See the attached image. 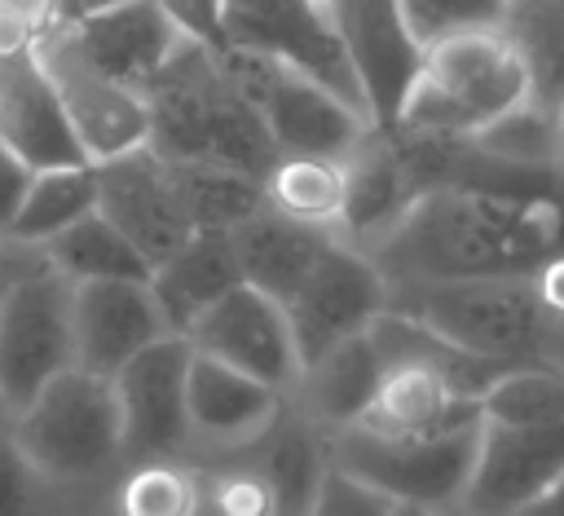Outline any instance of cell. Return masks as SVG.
<instances>
[{
    "label": "cell",
    "instance_id": "obj_1",
    "mask_svg": "<svg viewBox=\"0 0 564 516\" xmlns=\"http://www.w3.org/2000/svg\"><path fill=\"white\" fill-rule=\"evenodd\" d=\"M366 256L383 273L388 300L441 282L533 273L546 256H560V203L432 185Z\"/></svg>",
    "mask_w": 564,
    "mask_h": 516
},
{
    "label": "cell",
    "instance_id": "obj_2",
    "mask_svg": "<svg viewBox=\"0 0 564 516\" xmlns=\"http://www.w3.org/2000/svg\"><path fill=\"white\" fill-rule=\"evenodd\" d=\"M150 137L145 146L167 163H207L264 176L278 159L256 106L220 66V53L181 40L167 62L141 84Z\"/></svg>",
    "mask_w": 564,
    "mask_h": 516
},
{
    "label": "cell",
    "instance_id": "obj_3",
    "mask_svg": "<svg viewBox=\"0 0 564 516\" xmlns=\"http://www.w3.org/2000/svg\"><path fill=\"white\" fill-rule=\"evenodd\" d=\"M388 309L410 313L427 331L467 348L471 357L507 370V366H560L564 309L546 304L533 273H498L441 282L423 291H405L388 300Z\"/></svg>",
    "mask_w": 564,
    "mask_h": 516
},
{
    "label": "cell",
    "instance_id": "obj_4",
    "mask_svg": "<svg viewBox=\"0 0 564 516\" xmlns=\"http://www.w3.org/2000/svg\"><path fill=\"white\" fill-rule=\"evenodd\" d=\"M524 97H538V84L520 44L507 35V26H476L423 44L419 71L392 123L476 132Z\"/></svg>",
    "mask_w": 564,
    "mask_h": 516
},
{
    "label": "cell",
    "instance_id": "obj_5",
    "mask_svg": "<svg viewBox=\"0 0 564 516\" xmlns=\"http://www.w3.org/2000/svg\"><path fill=\"white\" fill-rule=\"evenodd\" d=\"M9 432L48 485H84L119 467V401L106 375L84 366L57 370L22 410Z\"/></svg>",
    "mask_w": 564,
    "mask_h": 516
},
{
    "label": "cell",
    "instance_id": "obj_6",
    "mask_svg": "<svg viewBox=\"0 0 564 516\" xmlns=\"http://www.w3.org/2000/svg\"><path fill=\"white\" fill-rule=\"evenodd\" d=\"M70 291L40 247L13 243V269L0 300V410H22L57 370L75 366Z\"/></svg>",
    "mask_w": 564,
    "mask_h": 516
},
{
    "label": "cell",
    "instance_id": "obj_7",
    "mask_svg": "<svg viewBox=\"0 0 564 516\" xmlns=\"http://www.w3.org/2000/svg\"><path fill=\"white\" fill-rule=\"evenodd\" d=\"M476 432L480 423L436 437H375L366 428H344L326 437V454L335 467L366 481L397 507L449 516L476 454Z\"/></svg>",
    "mask_w": 564,
    "mask_h": 516
},
{
    "label": "cell",
    "instance_id": "obj_8",
    "mask_svg": "<svg viewBox=\"0 0 564 516\" xmlns=\"http://www.w3.org/2000/svg\"><path fill=\"white\" fill-rule=\"evenodd\" d=\"M220 66L234 75V84L256 106L278 154L344 159L370 132V123L339 93H330L326 84H317L313 75L286 62H273L247 49H220Z\"/></svg>",
    "mask_w": 564,
    "mask_h": 516
},
{
    "label": "cell",
    "instance_id": "obj_9",
    "mask_svg": "<svg viewBox=\"0 0 564 516\" xmlns=\"http://www.w3.org/2000/svg\"><path fill=\"white\" fill-rule=\"evenodd\" d=\"M35 57H40L44 75L53 79V93H57L66 123L88 163H106L115 154L145 146V137H150L145 97L137 88L110 79L106 71H97L62 35V26H48L35 35Z\"/></svg>",
    "mask_w": 564,
    "mask_h": 516
},
{
    "label": "cell",
    "instance_id": "obj_10",
    "mask_svg": "<svg viewBox=\"0 0 564 516\" xmlns=\"http://www.w3.org/2000/svg\"><path fill=\"white\" fill-rule=\"evenodd\" d=\"M388 309V282L370 265L366 251L348 247L339 234L326 238L308 273L295 282V291L282 300V318L291 326L300 366L317 357L322 348L366 331Z\"/></svg>",
    "mask_w": 564,
    "mask_h": 516
},
{
    "label": "cell",
    "instance_id": "obj_11",
    "mask_svg": "<svg viewBox=\"0 0 564 516\" xmlns=\"http://www.w3.org/2000/svg\"><path fill=\"white\" fill-rule=\"evenodd\" d=\"M220 31H225V49H247L286 62L313 75L317 84H326L330 93H339L366 119L357 79L344 62V49L335 40L322 0H220Z\"/></svg>",
    "mask_w": 564,
    "mask_h": 516
},
{
    "label": "cell",
    "instance_id": "obj_12",
    "mask_svg": "<svg viewBox=\"0 0 564 516\" xmlns=\"http://www.w3.org/2000/svg\"><path fill=\"white\" fill-rule=\"evenodd\" d=\"M189 340L163 335L132 353L115 375L119 401V459L123 467L145 459H185L189 428H185V370H189Z\"/></svg>",
    "mask_w": 564,
    "mask_h": 516
},
{
    "label": "cell",
    "instance_id": "obj_13",
    "mask_svg": "<svg viewBox=\"0 0 564 516\" xmlns=\"http://www.w3.org/2000/svg\"><path fill=\"white\" fill-rule=\"evenodd\" d=\"M551 490H564V423L511 428L480 419L476 454L449 516H516Z\"/></svg>",
    "mask_w": 564,
    "mask_h": 516
},
{
    "label": "cell",
    "instance_id": "obj_14",
    "mask_svg": "<svg viewBox=\"0 0 564 516\" xmlns=\"http://www.w3.org/2000/svg\"><path fill=\"white\" fill-rule=\"evenodd\" d=\"M322 4L344 49V62L357 79L370 128H388L423 57V44L405 22L401 0H322Z\"/></svg>",
    "mask_w": 564,
    "mask_h": 516
},
{
    "label": "cell",
    "instance_id": "obj_15",
    "mask_svg": "<svg viewBox=\"0 0 564 516\" xmlns=\"http://www.w3.org/2000/svg\"><path fill=\"white\" fill-rule=\"evenodd\" d=\"M93 176H97V212L137 247L145 265H159L194 234L172 163L150 146L93 163Z\"/></svg>",
    "mask_w": 564,
    "mask_h": 516
},
{
    "label": "cell",
    "instance_id": "obj_16",
    "mask_svg": "<svg viewBox=\"0 0 564 516\" xmlns=\"http://www.w3.org/2000/svg\"><path fill=\"white\" fill-rule=\"evenodd\" d=\"M194 353H207L269 388H278L282 397L291 393L295 375H300V353L291 340V326L282 318V304L269 300L264 291L238 282L234 291H225L189 331H185Z\"/></svg>",
    "mask_w": 564,
    "mask_h": 516
},
{
    "label": "cell",
    "instance_id": "obj_17",
    "mask_svg": "<svg viewBox=\"0 0 564 516\" xmlns=\"http://www.w3.org/2000/svg\"><path fill=\"white\" fill-rule=\"evenodd\" d=\"M282 393L207 357L189 353L185 370V428H189V463L225 459L247 450L282 410Z\"/></svg>",
    "mask_w": 564,
    "mask_h": 516
},
{
    "label": "cell",
    "instance_id": "obj_18",
    "mask_svg": "<svg viewBox=\"0 0 564 516\" xmlns=\"http://www.w3.org/2000/svg\"><path fill=\"white\" fill-rule=\"evenodd\" d=\"M70 335H75V366L110 379L132 353H141L145 344L172 331L145 282L106 278V282H75Z\"/></svg>",
    "mask_w": 564,
    "mask_h": 516
},
{
    "label": "cell",
    "instance_id": "obj_19",
    "mask_svg": "<svg viewBox=\"0 0 564 516\" xmlns=\"http://www.w3.org/2000/svg\"><path fill=\"white\" fill-rule=\"evenodd\" d=\"M53 26H62V35L97 71H106L110 79H119V84H128L137 93L167 62V53L185 40L154 0H119V4L53 22Z\"/></svg>",
    "mask_w": 564,
    "mask_h": 516
},
{
    "label": "cell",
    "instance_id": "obj_20",
    "mask_svg": "<svg viewBox=\"0 0 564 516\" xmlns=\"http://www.w3.org/2000/svg\"><path fill=\"white\" fill-rule=\"evenodd\" d=\"M0 141L31 168L88 163L53 93V79L35 57V44L0 53Z\"/></svg>",
    "mask_w": 564,
    "mask_h": 516
},
{
    "label": "cell",
    "instance_id": "obj_21",
    "mask_svg": "<svg viewBox=\"0 0 564 516\" xmlns=\"http://www.w3.org/2000/svg\"><path fill=\"white\" fill-rule=\"evenodd\" d=\"M467 423H480V406L471 397H458L432 366L414 357H383L379 384L352 428L375 437H436Z\"/></svg>",
    "mask_w": 564,
    "mask_h": 516
},
{
    "label": "cell",
    "instance_id": "obj_22",
    "mask_svg": "<svg viewBox=\"0 0 564 516\" xmlns=\"http://www.w3.org/2000/svg\"><path fill=\"white\" fill-rule=\"evenodd\" d=\"M419 181L405 168L397 141L388 128H370L348 154H344V216L339 238L357 251H366L379 234L397 225V216L419 198Z\"/></svg>",
    "mask_w": 564,
    "mask_h": 516
},
{
    "label": "cell",
    "instance_id": "obj_23",
    "mask_svg": "<svg viewBox=\"0 0 564 516\" xmlns=\"http://www.w3.org/2000/svg\"><path fill=\"white\" fill-rule=\"evenodd\" d=\"M379 370H383V357H379L370 331H357L300 366V375L286 393V406L300 419H308L322 437L344 432L361 419V410L379 384Z\"/></svg>",
    "mask_w": 564,
    "mask_h": 516
},
{
    "label": "cell",
    "instance_id": "obj_24",
    "mask_svg": "<svg viewBox=\"0 0 564 516\" xmlns=\"http://www.w3.org/2000/svg\"><path fill=\"white\" fill-rule=\"evenodd\" d=\"M242 278H238L225 229H194L176 251H167L159 265H150V278H145L172 335H185Z\"/></svg>",
    "mask_w": 564,
    "mask_h": 516
},
{
    "label": "cell",
    "instance_id": "obj_25",
    "mask_svg": "<svg viewBox=\"0 0 564 516\" xmlns=\"http://www.w3.org/2000/svg\"><path fill=\"white\" fill-rule=\"evenodd\" d=\"M225 238H229L238 278L282 304L295 291V282L308 273L317 251L326 247L330 229L300 225V221H291V216H282V212H273L264 203L251 216H242L238 225H229Z\"/></svg>",
    "mask_w": 564,
    "mask_h": 516
},
{
    "label": "cell",
    "instance_id": "obj_26",
    "mask_svg": "<svg viewBox=\"0 0 564 516\" xmlns=\"http://www.w3.org/2000/svg\"><path fill=\"white\" fill-rule=\"evenodd\" d=\"M269 481L273 490V512L278 516H308L313 498H317V485L330 467V454H326V437L300 419L286 401L278 410V419L242 450Z\"/></svg>",
    "mask_w": 564,
    "mask_h": 516
},
{
    "label": "cell",
    "instance_id": "obj_27",
    "mask_svg": "<svg viewBox=\"0 0 564 516\" xmlns=\"http://www.w3.org/2000/svg\"><path fill=\"white\" fill-rule=\"evenodd\" d=\"M264 203L300 225L339 229L344 216V159L330 154H278L260 176Z\"/></svg>",
    "mask_w": 564,
    "mask_h": 516
},
{
    "label": "cell",
    "instance_id": "obj_28",
    "mask_svg": "<svg viewBox=\"0 0 564 516\" xmlns=\"http://www.w3.org/2000/svg\"><path fill=\"white\" fill-rule=\"evenodd\" d=\"M40 256L66 278V282H106V278H150V265L137 256V247L93 207L79 221H70L62 234L40 243Z\"/></svg>",
    "mask_w": 564,
    "mask_h": 516
},
{
    "label": "cell",
    "instance_id": "obj_29",
    "mask_svg": "<svg viewBox=\"0 0 564 516\" xmlns=\"http://www.w3.org/2000/svg\"><path fill=\"white\" fill-rule=\"evenodd\" d=\"M97 207V176L93 163H66V168H35L22 207L4 234V243L40 247L53 234H62L70 221Z\"/></svg>",
    "mask_w": 564,
    "mask_h": 516
},
{
    "label": "cell",
    "instance_id": "obj_30",
    "mask_svg": "<svg viewBox=\"0 0 564 516\" xmlns=\"http://www.w3.org/2000/svg\"><path fill=\"white\" fill-rule=\"evenodd\" d=\"M467 137L498 163L560 172V106L546 97H524L520 106L502 110L498 119H489Z\"/></svg>",
    "mask_w": 564,
    "mask_h": 516
},
{
    "label": "cell",
    "instance_id": "obj_31",
    "mask_svg": "<svg viewBox=\"0 0 564 516\" xmlns=\"http://www.w3.org/2000/svg\"><path fill=\"white\" fill-rule=\"evenodd\" d=\"M480 419L511 428H560L564 423V379L560 366H507L476 397Z\"/></svg>",
    "mask_w": 564,
    "mask_h": 516
},
{
    "label": "cell",
    "instance_id": "obj_32",
    "mask_svg": "<svg viewBox=\"0 0 564 516\" xmlns=\"http://www.w3.org/2000/svg\"><path fill=\"white\" fill-rule=\"evenodd\" d=\"M185 216L194 229H229L256 207H264V185L247 172L207 168V163H172Z\"/></svg>",
    "mask_w": 564,
    "mask_h": 516
},
{
    "label": "cell",
    "instance_id": "obj_33",
    "mask_svg": "<svg viewBox=\"0 0 564 516\" xmlns=\"http://www.w3.org/2000/svg\"><path fill=\"white\" fill-rule=\"evenodd\" d=\"M189 463V459H185ZM198 494L189 516H278L273 512V490L264 472L238 450L216 463H198Z\"/></svg>",
    "mask_w": 564,
    "mask_h": 516
},
{
    "label": "cell",
    "instance_id": "obj_34",
    "mask_svg": "<svg viewBox=\"0 0 564 516\" xmlns=\"http://www.w3.org/2000/svg\"><path fill=\"white\" fill-rule=\"evenodd\" d=\"M198 494V467L185 459H145L132 463L119 481V516H189Z\"/></svg>",
    "mask_w": 564,
    "mask_h": 516
},
{
    "label": "cell",
    "instance_id": "obj_35",
    "mask_svg": "<svg viewBox=\"0 0 564 516\" xmlns=\"http://www.w3.org/2000/svg\"><path fill=\"white\" fill-rule=\"evenodd\" d=\"M405 22L419 44H432L454 31H476V26H502L511 0H401Z\"/></svg>",
    "mask_w": 564,
    "mask_h": 516
},
{
    "label": "cell",
    "instance_id": "obj_36",
    "mask_svg": "<svg viewBox=\"0 0 564 516\" xmlns=\"http://www.w3.org/2000/svg\"><path fill=\"white\" fill-rule=\"evenodd\" d=\"M57 485H48L22 445L9 432V419L0 415V516H44Z\"/></svg>",
    "mask_w": 564,
    "mask_h": 516
},
{
    "label": "cell",
    "instance_id": "obj_37",
    "mask_svg": "<svg viewBox=\"0 0 564 516\" xmlns=\"http://www.w3.org/2000/svg\"><path fill=\"white\" fill-rule=\"evenodd\" d=\"M308 516H397V503L330 463L322 485H317V498H313Z\"/></svg>",
    "mask_w": 564,
    "mask_h": 516
},
{
    "label": "cell",
    "instance_id": "obj_38",
    "mask_svg": "<svg viewBox=\"0 0 564 516\" xmlns=\"http://www.w3.org/2000/svg\"><path fill=\"white\" fill-rule=\"evenodd\" d=\"M154 4L167 13V22H172L185 40H194V44H203V49H212V53L225 49L220 0H154Z\"/></svg>",
    "mask_w": 564,
    "mask_h": 516
},
{
    "label": "cell",
    "instance_id": "obj_39",
    "mask_svg": "<svg viewBox=\"0 0 564 516\" xmlns=\"http://www.w3.org/2000/svg\"><path fill=\"white\" fill-rule=\"evenodd\" d=\"M31 176H35V168L0 141V238L9 234V225H13L18 207H22V194H26Z\"/></svg>",
    "mask_w": 564,
    "mask_h": 516
},
{
    "label": "cell",
    "instance_id": "obj_40",
    "mask_svg": "<svg viewBox=\"0 0 564 516\" xmlns=\"http://www.w3.org/2000/svg\"><path fill=\"white\" fill-rule=\"evenodd\" d=\"M31 44H35V26L0 0V53H18V49H31Z\"/></svg>",
    "mask_w": 564,
    "mask_h": 516
},
{
    "label": "cell",
    "instance_id": "obj_41",
    "mask_svg": "<svg viewBox=\"0 0 564 516\" xmlns=\"http://www.w3.org/2000/svg\"><path fill=\"white\" fill-rule=\"evenodd\" d=\"M4 4H9V9H18V13L35 26V35H40V31H48V26H53V18H57V4H62V0H4Z\"/></svg>",
    "mask_w": 564,
    "mask_h": 516
},
{
    "label": "cell",
    "instance_id": "obj_42",
    "mask_svg": "<svg viewBox=\"0 0 564 516\" xmlns=\"http://www.w3.org/2000/svg\"><path fill=\"white\" fill-rule=\"evenodd\" d=\"M106 4H119V0H62L53 22H66V18H79V13H93V9H106Z\"/></svg>",
    "mask_w": 564,
    "mask_h": 516
},
{
    "label": "cell",
    "instance_id": "obj_43",
    "mask_svg": "<svg viewBox=\"0 0 564 516\" xmlns=\"http://www.w3.org/2000/svg\"><path fill=\"white\" fill-rule=\"evenodd\" d=\"M9 269H13V243L0 247V300H4V282H9Z\"/></svg>",
    "mask_w": 564,
    "mask_h": 516
},
{
    "label": "cell",
    "instance_id": "obj_44",
    "mask_svg": "<svg viewBox=\"0 0 564 516\" xmlns=\"http://www.w3.org/2000/svg\"><path fill=\"white\" fill-rule=\"evenodd\" d=\"M397 516H427V512H414V507H397Z\"/></svg>",
    "mask_w": 564,
    "mask_h": 516
},
{
    "label": "cell",
    "instance_id": "obj_45",
    "mask_svg": "<svg viewBox=\"0 0 564 516\" xmlns=\"http://www.w3.org/2000/svg\"><path fill=\"white\" fill-rule=\"evenodd\" d=\"M0 247H4V238H0Z\"/></svg>",
    "mask_w": 564,
    "mask_h": 516
},
{
    "label": "cell",
    "instance_id": "obj_46",
    "mask_svg": "<svg viewBox=\"0 0 564 516\" xmlns=\"http://www.w3.org/2000/svg\"><path fill=\"white\" fill-rule=\"evenodd\" d=\"M0 415H4V410H0ZM4 419H9V415H4Z\"/></svg>",
    "mask_w": 564,
    "mask_h": 516
}]
</instances>
